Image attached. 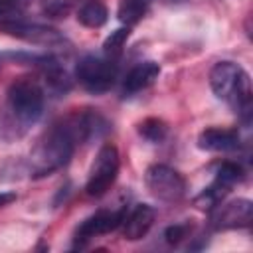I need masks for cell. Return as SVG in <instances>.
Segmentation results:
<instances>
[{
    "mask_svg": "<svg viewBox=\"0 0 253 253\" xmlns=\"http://www.w3.org/2000/svg\"><path fill=\"white\" fill-rule=\"evenodd\" d=\"M210 87L213 95L227 103L243 121L251 117V77L235 61H217L210 69Z\"/></svg>",
    "mask_w": 253,
    "mask_h": 253,
    "instance_id": "obj_3",
    "label": "cell"
},
{
    "mask_svg": "<svg viewBox=\"0 0 253 253\" xmlns=\"http://www.w3.org/2000/svg\"><path fill=\"white\" fill-rule=\"evenodd\" d=\"M154 0H119L117 6V18L123 26L132 28L136 26L150 10Z\"/></svg>",
    "mask_w": 253,
    "mask_h": 253,
    "instance_id": "obj_14",
    "label": "cell"
},
{
    "mask_svg": "<svg viewBox=\"0 0 253 253\" xmlns=\"http://www.w3.org/2000/svg\"><path fill=\"white\" fill-rule=\"evenodd\" d=\"M154 217H156V210L152 206H148V204H136L123 217L121 227H123L125 239H128V241L142 239L150 231V227L154 223Z\"/></svg>",
    "mask_w": 253,
    "mask_h": 253,
    "instance_id": "obj_11",
    "label": "cell"
},
{
    "mask_svg": "<svg viewBox=\"0 0 253 253\" xmlns=\"http://www.w3.org/2000/svg\"><path fill=\"white\" fill-rule=\"evenodd\" d=\"M87 0H43V12L49 18H63L71 10H77Z\"/></svg>",
    "mask_w": 253,
    "mask_h": 253,
    "instance_id": "obj_17",
    "label": "cell"
},
{
    "mask_svg": "<svg viewBox=\"0 0 253 253\" xmlns=\"http://www.w3.org/2000/svg\"><path fill=\"white\" fill-rule=\"evenodd\" d=\"M125 213H126V206L117 208V210H99L91 213L89 217H85L73 233V249H83L91 239L111 233L117 227H121Z\"/></svg>",
    "mask_w": 253,
    "mask_h": 253,
    "instance_id": "obj_8",
    "label": "cell"
},
{
    "mask_svg": "<svg viewBox=\"0 0 253 253\" xmlns=\"http://www.w3.org/2000/svg\"><path fill=\"white\" fill-rule=\"evenodd\" d=\"M198 146L208 152H233L241 146V134L237 128L210 126L198 134Z\"/></svg>",
    "mask_w": 253,
    "mask_h": 253,
    "instance_id": "obj_10",
    "label": "cell"
},
{
    "mask_svg": "<svg viewBox=\"0 0 253 253\" xmlns=\"http://www.w3.org/2000/svg\"><path fill=\"white\" fill-rule=\"evenodd\" d=\"M45 107V91L34 77L14 79L0 103V138L16 142L42 119Z\"/></svg>",
    "mask_w": 253,
    "mask_h": 253,
    "instance_id": "obj_1",
    "label": "cell"
},
{
    "mask_svg": "<svg viewBox=\"0 0 253 253\" xmlns=\"http://www.w3.org/2000/svg\"><path fill=\"white\" fill-rule=\"evenodd\" d=\"M160 75V65L152 59L148 61H140L136 63L134 67H130V71L125 75L123 79V93L126 97L130 95H136L144 89H148Z\"/></svg>",
    "mask_w": 253,
    "mask_h": 253,
    "instance_id": "obj_12",
    "label": "cell"
},
{
    "mask_svg": "<svg viewBox=\"0 0 253 253\" xmlns=\"http://www.w3.org/2000/svg\"><path fill=\"white\" fill-rule=\"evenodd\" d=\"M119 75V63L115 57L109 55H93L87 53L83 57H79V61L75 63V79L79 81V85L93 93V95H101L107 93L115 79Z\"/></svg>",
    "mask_w": 253,
    "mask_h": 253,
    "instance_id": "obj_4",
    "label": "cell"
},
{
    "mask_svg": "<svg viewBox=\"0 0 253 253\" xmlns=\"http://www.w3.org/2000/svg\"><path fill=\"white\" fill-rule=\"evenodd\" d=\"M119 168H121V154L119 148L111 142L103 144L97 154L95 160L89 168V176L85 182V194L91 198H101L105 196L111 186L115 184L117 176H119Z\"/></svg>",
    "mask_w": 253,
    "mask_h": 253,
    "instance_id": "obj_5",
    "label": "cell"
},
{
    "mask_svg": "<svg viewBox=\"0 0 253 253\" xmlns=\"http://www.w3.org/2000/svg\"><path fill=\"white\" fill-rule=\"evenodd\" d=\"M144 184L148 192L164 204H178L188 190L186 178L168 164L148 166L144 172Z\"/></svg>",
    "mask_w": 253,
    "mask_h": 253,
    "instance_id": "obj_6",
    "label": "cell"
},
{
    "mask_svg": "<svg viewBox=\"0 0 253 253\" xmlns=\"http://www.w3.org/2000/svg\"><path fill=\"white\" fill-rule=\"evenodd\" d=\"M109 20V10L101 0H87L77 8V22L85 28L97 30Z\"/></svg>",
    "mask_w": 253,
    "mask_h": 253,
    "instance_id": "obj_13",
    "label": "cell"
},
{
    "mask_svg": "<svg viewBox=\"0 0 253 253\" xmlns=\"http://www.w3.org/2000/svg\"><path fill=\"white\" fill-rule=\"evenodd\" d=\"M251 221H253V202L247 198L219 202L210 210V225L217 231L249 227Z\"/></svg>",
    "mask_w": 253,
    "mask_h": 253,
    "instance_id": "obj_9",
    "label": "cell"
},
{
    "mask_svg": "<svg viewBox=\"0 0 253 253\" xmlns=\"http://www.w3.org/2000/svg\"><path fill=\"white\" fill-rule=\"evenodd\" d=\"M136 130L148 142H162L168 136V125L162 119H156V117H148L142 123H138Z\"/></svg>",
    "mask_w": 253,
    "mask_h": 253,
    "instance_id": "obj_15",
    "label": "cell"
},
{
    "mask_svg": "<svg viewBox=\"0 0 253 253\" xmlns=\"http://www.w3.org/2000/svg\"><path fill=\"white\" fill-rule=\"evenodd\" d=\"M0 32L22 40L26 43H34V45H45V47H63L67 45V38L49 26L43 24H34V22H22V20H6L0 22Z\"/></svg>",
    "mask_w": 253,
    "mask_h": 253,
    "instance_id": "obj_7",
    "label": "cell"
},
{
    "mask_svg": "<svg viewBox=\"0 0 253 253\" xmlns=\"http://www.w3.org/2000/svg\"><path fill=\"white\" fill-rule=\"evenodd\" d=\"M18 14H20V8L14 0H0V22L16 20Z\"/></svg>",
    "mask_w": 253,
    "mask_h": 253,
    "instance_id": "obj_19",
    "label": "cell"
},
{
    "mask_svg": "<svg viewBox=\"0 0 253 253\" xmlns=\"http://www.w3.org/2000/svg\"><path fill=\"white\" fill-rule=\"evenodd\" d=\"M128 36H130V28H126V26H123V28L111 32V36H109V38L105 40V43H103V53L117 59V57L121 55V51H123V47H125Z\"/></svg>",
    "mask_w": 253,
    "mask_h": 253,
    "instance_id": "obj_16",
    "label": "cell"
},
{
    "mask_svg": "<svg viewBox=\"0 0 253 253\" xmlns=\"http://www.w3.org/2000/svg\"><path fill=\"white\" fill-rule=\"evenodd\" d=\"M162 2H166V4H182L186 0H162Z\"/></svg>",
    "mask_w": 253,
    "mask_h": 253,
    "instance_id": "obj_21",
    "label": "cell"
},
{
    "mask_svg": "<svg viewBox=\"0 0 253 253\" xmlns=\"http://www.w3.org/2000/svg\"><path fill=\"white\" fill-rule=\"evenodd\" d=\"M16 198H18V196H16V192H0V208L10 206Z\"/></svg>",
    "mask_w": 253,
    "mask_h": 253,
    "instance_id": "obj_20",
    "label": "cell"
},
{
    "mask_svg": "<svg viewBox=\"0 0 253 253\" xmlns=\"http://www.w3.org/2000/svg\"><path fill=\"white\" fill-rule=\"evenodd\" d=\"M79 144V138L67 119V115L55 121L36 142L28 158V170L32 178H43L63 168Z\"/></svg>",
    "mask_w": 253,
    "mask_h": 253,
    "instance_id": "obj_2",
    "label": "cell"
},
{
    "mask_svg": "<svg viewBox=\"0 0 253 253\" xmlns=\"http://www.w3.org/2000/svg\"><path fill=\"white\" fill-rule=\"evenodd\" d=\"M190 233H192V227L188 223H174V225H168L164 229V235L162 237L166 239V243L178 245L180 241H184L186 237H190Z\"/></svg>",
    "mask_w": 253,
    "mask_h": 253,
    "instance_id": "obj_18",
    "label": "cell"
}]
</instances>
